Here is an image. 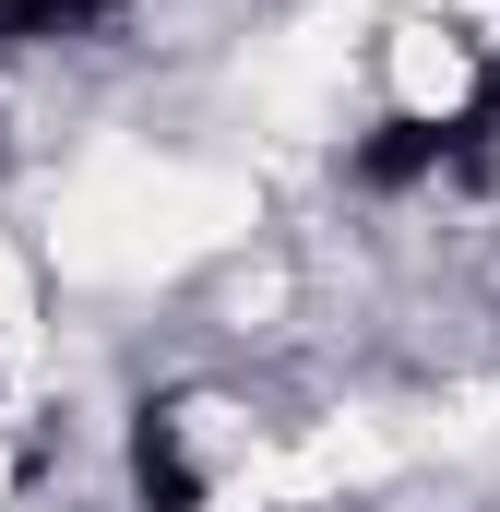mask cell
Listing matches in <instances>:
<instances>
[{"instance_id": "6da1fadb", "label": "cell", "mask_w": 500, "mask_h": 512, "mask_svg": "<svg viewBox=\"0 0 500 512\" xmlns=\"http://www.w3.org/2000/svg\"><path fill=\"white\" fill-rule=\"evenodd\" d=\"M250 227V191L215 167H155V155H108L72 179L60 203V262L72 274H167V262L215 251Z\"/></svg>"}, {"instance_id": "7a4b0ae2", "label": "cell", "mask_w": 500, "mask_h": 512, "mask_svg": "<svg viewBox=\"0 0 500 512\" xmlns=\"http://www.w3.org/2000/svg\"><path fill=\"white\" fill-rule=\"evenodd\" d=\"M393 96L429 120V108H465V48H453V24H405L393 36Z\"/></svg>"}, {"instance_id": "3957f363", "label": "cell", "mask_w": 500, "mask_h": 512, "mask_svg": "<svg viewBox=\"0 0 500 512\" xmlns=\"http://www.w3.org/2000/svg\"><path fill=\"white\" fill-rule=\"evenodd\" d=\"M36 346V286H24V262H12V239H0V370Z\"/></svg>"}]
</instances>
